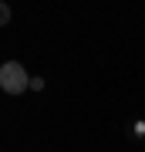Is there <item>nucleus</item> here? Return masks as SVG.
<instances>
[{
  "mask_svg": "<svg viewBox=\"0 0 145 152\" xmlns=\"http://www.w3.org/2000/svg\"><path fill=\"white\" fill-rule=\"evenodd\" d=\"M0 88H4L7 95H24L27 88H31V78H27V71L20 61H7V64H0Z\"/></svg>",
  "mask_w": 145,
  "mask_h": 152,
  "instance_id": "1",
  "label": "nucleus"
},
{
  "mask_svg": "<svg viewBox=\"0 0 145 152\" xmlns=\"http://www.w3.org/2000/svg\"><path fill=\"white\" fill-rule=\"evenodd\" d=\"M4 24H10V4L0 0V27H4Z\"/></svg>",
  "mask_w": 145,
  "mask_h": 152,
  "instance_id": "2",
  "label": "nucleus"
}]
</instances>
